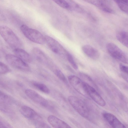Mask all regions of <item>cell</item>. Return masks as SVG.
Returning a JSON list of instances; mask_svg holds the SVG:
<instances>
[{
  "mask_svg": "<svg viewBox=\"0 0 128 128\" xmlns=\"http://www.w3.org/2000/svg\"><path fill=\"white\" fill-rule=\"evenodd\" d=\"M0 34L12 48H21L22 47L21 40L8 27L4 25L0 26Z\"/></svg>",
  "mask_w": 128,
  "mask_h": 128,
  "instance_id": "6da1fadb",
  "label": "cell"
},
{
  "mask_svg": "<svg viewBox=\"0 0 128 128\" xmlns=\"http://www.w3.org/2000/svg\"><path fill=\"white\" fill-rule=\"evenodd\" d=\"M20 29L24 35L32 42L41 44L46 43L44 36L38 30L25 24L21 26Z\"/></svg>",
  "mask_w": 128,
  "mask_h": 128,
  "instance_id": "7a4b0ae2",
  "label": "cell"
},
{
  "mask_svg": "<svg viewBox=\"0 0 128 128\" xmlns=\"http://www.w3.org/2000/svg\"><path fill=\"white\" fill-rule=\"evenodd\" d=\"M68 100L71 105L80 115L85 118L89 116L90 111L86 104L79 98L74 96H68Z\"/></svg>",
  "mask_w": 128,
  "mask_h": 128,
  "instance_id": "3957f363",
  "label": "cell"
},
{
  "mask_svg": "<svg viewBox=\"0 0 128 128\" xmlns=\"http://www.w3.org/2000/svg\"><path fill=\"white\" fill-rule=\"evenodd\" d=\"M106 48L109 54L112 58L123 63L128 64L127 56L115 44L108 43L106 45Z\"/></svg>",
  "mask_w": 128,
  "mask_h": 128,
  "instance_id": "277c9868",
  "label": "cell"
},
{
  "mask_svg": "<svg viewBox=\"0 0 128 128\" xmlns=\"http://www.w3.org/2000/svg\"><path fill=\"white\" fill-rule=\"evenodd\" d=\"M6 59L8 63L14 68L26 72L30 70V68L27 64L16 56L8 54Z\"/></svg>",
  "mask_w": 128,
  "mask_h": 128,
  "instance_id": "5b68a950",
  "label": "cell"
},
{
  "mask_svg": "<svg viewBox=\"0 0 128 128\" xmlns=\"http://www.w3.org/2000/svg\"><path fill=\"white\" fill-rule=\"evenodd\" d=\"M46 43L50 50L56 54L66 55L68 52L56 40L47 35L44 36Z\"/></svg>",
  "mask_w": 128,
  "mask_h": 128,
  "instance_id": "8992f818",
  "label": "cell"
},
{
  "mask_svg": "<svg viewBox=\"0 0 128 128\" xmlns=\"http://www.w3.org/2000/svg\"><path fill=\"white\" fill-rule=\"evenodd\" d=\"M68 80L71 86L78 92L86 97H89L85 90V82L79 77L74 75L69 76Z\"/></svg>",
  "mask_w": 128,
  "mask_h": 128,
  "instance_id": "52a82bcc",
  "label": "cell"
},
{
  "mask_svg": "<svg viewBox=\"0 0 128 128\" xmlns=\"http://www.w3.org/2000/svg\"><path fill=\"white\" fill-rule=\"evenodd\" d=\"M25 93L29 98L36 103L47 108L51 107L48 101L35 91L27 89L26 90Z\"/></svg>",
  "mask_w": 128,
  "mask_h": 128,
  "instance_id": "ba28073f",
  "label": "cell"
},
{
  "mask_svg": "<svg viewBox=\"0 0 128 128\" xmlns=\"http://www.w3.org/2000/svg\"><path fill=\"white\" fill-rule=\"evenodd\" d=\"M85 87L88 96L96 103L102 106L106 105V102L104 99L93 86L85 82Z\"/></svg>",
  "mask_w": 128,
  "mask_h": 128,
  "instance_id": "9c48e42d",
  "label": "cell"
},
{
  "mask_svg": "<svg viewBox=\"0 0 128 128\" xmlns=\"http://www.w3.org/2000/svg\"><path fill=\"white\" fill-rule=\"evenodd\" d=\"M20 112L25 117L34 121L42 119L35 111L28 106H22L20 108Z\"/></svg>",
  "mask_w": 128,
  "mask_h": 128,
  "instance_id": "30bf717a",
  "label": "cell"
},
{
  "mask_svg": "<svg viewBox=\"0 0 128 128\" xmlns=\"http://www.w3.org/2000/svg\"><path fill=\"white\" fill-rule=\"evenodd\" d=\"M104 119L113 128H126V127L114 115L110 113L104 112L103 114Z\"/></svg>",
  "mask_w": 128,
  "mask_h": 128,
  "instance_id": "8fae6325",
  "label": "cell"
},
{
  "mask_svg": "<svg viewBox=\"0 0 128 128\" xmlns=\"http://www.w3.org/2000/svg\"><path fill=\"white\" fill-rule=\"evenodd\" d=\"M32 52L36 59L41 63L50 66L52 63L45 54L40 49L34 48L32 49Z\"/></svg>",
  "mask_w": 128,
  "mask_h": 128,
  "instance_id": "7c38bea8",
  "label": "cell"
},
{
  "mask_svg": "<svg viewBox=\"0 0 128 128\" xmlns=\"http://www.w3.org/2000/svg\"><path fill=\"white\" fill-rule=\"evenodd\" d=\"M83 0L96 6L105 12L110 13H112L114 12L105 0Z\"/></svg>",
  "mask_w": 128,
  "mask_h": 128,
  "instance_id": "4fadbf2b",
  "label": "cell"
},
{
  "mask_svg": "<svg viewBox=\"0 0 128 128\" xmlns=\"http://www.w3.org/2000/svg\"><path fill=\"white\" fill-rule=\"evenodd\" d=\"M47 120L50 124L54 128H71L69 125L64 122L53 115L49 116Z\"/></svg>",
  "mask_w": 128,
  "mask_h": 128,
  "instance_id": "5bb4252c",
  "label": "cell"
},
{
  "mask_svg": "<svg viewBox=\"0 0 128 128\" xmlns=\"http://www.w3.org/2000/svg\"><path fill=\"white\" fill-rule=\"evenodd\" d=\"M82 50L87 56L94 60H98L100 57V53L96 48L89 45H85L82 48Z\"/></svg>",
  "mask_w": 128,
  "mask_h": 128,
  "instance_id": "9a60e30c",
  "label": "cell"
},
{
  "mask_svg": "<svg viewBox=\"0 0 128 128\" xmlns=\"http://www.w3.org/2000/svg\"><path fill=\"white\" fill-rule=\"evenodd\" d=\"M13 52L16 56L26 63H30L32 60L31 56L26 51L20 48L14 49Z\"/></svg>",
  "mask_w": 128,
  "mask_h": 128,
  "instance_id": "2e32d148",
  "label": "cell"
},
{
  "mask_svg": "<svg viewBox=\"0 0 128 128\" xmlns=\"http://www.w3.org/2000/svg\"><path fill=\"white\" fill-rule=\"evenodd\" d=\"M116 37L121 44L125 47H128V33L127 32L124 31H119L116 34Z\"/></svg>",
  "mask_w": 128,
  "mask_h": 128,
  "instance_id": "e0dca14e",
  "label": "cell"
},
{
  "mask_svg": "<svg viewBox=\"0 0 128 128\" xmlns=\"http://www.w3.org/2000/svg\"><path fill=\"white\" fill-rule=\"evenodd\" d=\"M14 100L11 97L0 90V103L9 105L13 102Z\"/></svg>",
  "mask_w": 128,
  "mask_h": 128,
  "instance_id": "ac0fdd59",
  "label": "cell"
},
{
  "mask_svg": "<svg viewBox=\"0 0 128 128\" xmlns=\"http://www.w3.org/2000/svg\"><path fill=\"white\" fill-rule=\"evenodd\" d=\"M32 84L35 88L42 92L46 94L49 93V90L45 84L36 82H33Z\"/></svg>",
  "mask_w": 128,
  "mask_h": 128,
  "instance_id": "d6986e66",
  "label": "cell"
},
{
  "mask_svg": "<svg viewBox=\"0 0 128 128\" xmlns=\"http://www.w3.org/2000/svg\"><path fill=\"white\" fill-rule=\"evenodd\" d=\"M119 8L122 11L128 8V0H114Z\"/></svg>",
  "mask_w": 128,
  "mask_h": 128,
  "instance_id": "ffe728a7",
  "label": "cell"
},
{
  "mask_svg": "<svg viewBox=\"0 0 128 128\" xmlns=\"http://www.w3.org/2000/svg\"><path fill=\"white\" fill-rule=\"evenodd\" d=\"M54 71L55 74L60 80L65 83L67 82L66 78L60 70L58 69L55 68Z\"/></svg>",
  "mask_w": 128,
  "mask_h": 128,
  "instance_id": "44dd1931",
  "label": "cell"
},
{
  "mask_svg": "<svg viewBox=\"0 0 128 128\" xmlns=\"http://www.w3.org/2000/svg\"><path fill=\"white\" fill-rule=\"evenodd\" d=\"M66 56L68 61L73 68L76 70H77L78 68V66L72 55L68 52Z\"/></svg>",
  "mask_w": 128,
  "mask_h": 128,
  "instance_id": "7402d4cb",
  "label": "cell"
},
{
  "mask_svg": "<svg viewBox=\"0 0 128 128\" xmlns=\"http://www.w3.org/2000/svg\"><path fill=\"white\" fill-rule=\"evenodd\" d=\"M52 0L62 8L65 9L70 8L69 4L65 0Z\"/></svg>",
  "mask_w": 128,
  "mask_h": 128,
  "instance_id": "603a6c76",
  "label": "cell"
},
{
  "mask_svg": "<svg viewBox=\"0 0 128 128\" xmlns=\"http://www.w3.org/2000/svg\"><path fill=\"white\" fill-rule=\"evenodd\" d=\"M34 124L36 128H47L50 127L46 123L42 120V119L34 121Z\"/></svg>",
  "mask_w": 128,
  "mask_h": 128,
  "instance_id": "cb8c5ba5",
  "label": "cell"
},
{
  "mask_svg": "<svg viewBox=\"0 0 128 128\" xmlns=\"http://www.w3.org/2000/svg\"><path fill=\"white\" fill-rule=\"evenodd\" d=\"M10 71V68L7 66L0 61V74H6Z\"/></svg>",
  "mask_w": 128,
  "mask_h": 128,
  "instance_id": "d4e9b609",
  "label": "cell"
},
{
  "mask_svg": "<svg viewBox=\"0 0 128 128\" xmlns=\"http://www.w3.org/2000/svg\"><path fill=\"white\" fill-rule=\"evenodd\" d=\"M119 68L120 70L124 73L127 74L128 72V66L120 63L119 65Z\"/></svg>",
  "mask_w": 128,
  "mask_h": 128,
  "instance_id": "484cf974",
  "label": "cell"
},
{
  "mask_svg": "<svg viewBox=\"0 0 128 128\" xmlns=\"http://www.w3.org/2000/svg\"><path fill=\"white\" fill-rule=\"evenodd\" d=\"M8 127L0 120V128H7Z\"/></svg>",
  "mask_w": 128,
  "mask_h": 128,
  "instance_id": "4316f807",
  "label": "cell"
},
{
  "mask_svg": "<svg viewBox=\"0 0 128 128\" xmlns=\"http://www.w3.org/2000/svg\"><path fill=\"white\" fill-rule=\"evenodd\" d=\"M0 86H1L2 87H3L4 88L6 86L5 84L3 82H2L0 80Z\"/></svg>",
  "mask_w": 128,
  "mask_h": 128,
  "instance_id": "83f0119b",
  "label": "cell"
},
{
  "mask_svg": "<svg viewBox=\"0 0 128 128\" xmlns=\"http://www.w3.org/2000/svg\"></svg>",
  "mask_w": 128,
  "mask_h": 128,
  "instance_id": "f1b7e54d",
  "label": "cell"
}]
</instances>
